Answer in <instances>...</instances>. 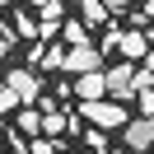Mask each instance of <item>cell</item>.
<instances>
[{
    "mask_svg": "<svg viewBox=\"0 0 154 154\" xmlns=\"http://www.w3.org/2000/svg\"><path fill=\"white\" fill-rule=\"evenodd\" d=\"M84 117L98 126V131H112V126H126L131 117H126L122 103H107V98H98V103H84Z\"/></svg>",
    "mask_w": 154,
    "mask_h": 154,
    "instance_id": "obj_1",
    "label": "cell"
},
{
    "mask_svg": "<svg viewBox=\"0 0 154 154\" xmlns=\"http://www.w3.org/2000/svg\"><path fill=\"white\" fill-rule=\"evenodd\" d=\"M103 79H107V94H112V103L135 98V66H131V61H122V66L103 70Z\"/></svg>",
    "mask_w": 154,
    "mask_h": 154,
    "instance_id": "obj_2",
    "label": "cell"
},
{
    "mask_svg": "<svg viewBox=\"0 0 154 154\" xmlns=\"http://www.w3.org/2000/svg\"><path fill=\"white\" fill-rule=\"evenodd\" d=\"M61 70H70V75H94V70H103V51L98 47H70L66 61H61Z\"/></svg>",
    "mask_w": 154,
    "mask_h": 154,
    "instance_id": "obj_3",
    "label": "cell"
},
{
    "mask_svg": "<svg viewBox=\"0 0 154 154\" xmlns=\"http://www.w3.org/2000/svg\"><path fill=\"white\" fill-rule=\"evenodd\" d=\"M122 131H126V149L131 154H149V145H154V117H135V122H126Z\"/></svg>",
    "mask_w": 154,
    "mask_h": 154,
    "instance_id": "obj_4",
    "label": "cell"
},
{
    "mask_svg": "<svg viewBox=\"0 0 154 154\" xmlns=\"http://www.w3.org/2000/svg\"><path fill=\"white\" fill-rule=\"evenodd\" d=\"M5 84L19 94V103H38L42 98V79H38V70H10V79Z\"/></svg>",
    "mask_w": 154,
    "mask_h": 154,
    "instance_id": "obj_5",
    "label": "cell"
},
{
    "mask_svg": "<svg viewBox=\"0 0 154 154\" xmlns=\"http://www.w3.org/2000/svg\"><path fill=\"white\" fill-rule=\"evenodd\" d=\"M61 19H66V5H61V0H47L42 14H38V42L42 38H56V33H61Z\"/></svg>",
    "mask_w": 154,
    "mask_h": 154,
    "instance_id": "obj_6",
    "label": "cell"
},
{
    "mask_svg": "<svg viewBox=\"0 0 154 154\" xmlns=\"http://www.w3.org/2000/svg\"><path fill=\"white\" fill-rule=\"evenodd\" d=\"M75 94H79V103H98V98L107 94L103 70H94V75H79V79H75Z\"/></svg>",
    "mask_w": 154,
    "mask_h": 154,
    "instance_id": "obj_7",
    "label": "cell"
},
{
    "mask_svg": "<svg viewBox=\"0 0 154 154\" xmlns=\"http://www.w3.org/2000/svg\"><path fill=\"white\" fill-rule=\"evenodd\" d=\"M117 51H122L126 61H145V51H149V38H145L140 28H131V33H122V38H117Z\"/></svg>",
    "mask_w": 154,
    "mask_h": 154,
    "instance_id": "obj_8",
    "label": "cell"
},
{
    "mask_svg": "<svg viewBox=\"0 0 154 154\" xmlns=\"http://www.w3.org/2000/svg\"><path fill=\"white\" fill-rule=\"evenodd\" d=\"M79 14H84V28H98V23H107V5L103 0H84V5H79Z\"/></svg>",
    "mask_w": 154,
    "mask_h": 154,
    "instance_id": "obj_9",
    "label": "cell"
},
{
    "mask_svg": "<svg viewBox=\"0 0 154 154\" xmlns=\"http://www.w3.org/2000/svg\"><path fill=\"white\" fill-rule=\"evenodd\" d=\"M61 61H66V47H42L38 70H61Z\"/></svg>",
    "mask_w": 154,
    "mask_h": 154,
    "instance_id": "obj_10",
    "label": "cell"
},
{
    "mask_svg": "<svg viewBox=\"0 0 154 154\" xmlns=\"http://www.w3.org/2000/svg\"><path fill=\"white\" fill-rule=\"evenodd\" d=\"M38 131H42L38 112H33V107H23V112H19V135H38Z\"/></svg>",
    "mask_w": 154,
    "mask_h": 154,
    "instance_id": "obj_11",
    "label": "cell"
},
{
    "mask_svg": "<svg viewBox=\"0 0 154 154\" xmlns=\"http://www.w3.org/2000/svg\"><path fill=\"white\" fill-rule=\"evenodd\" d=\"M14 107H19V94H14L10 84H0V117H10Z\"/></svg>",
    "mask_w": 154,
    "mask_h": 154,
    "instance_id": "obj_12",
    "label": "cell"
},
{
    "mask_svg": "<svg viewBox=\"0 0 154 154\" xmlns=\"http://www.w3.org/2000/svg\"><path fill=\"white\" fill-rule=\"evenodd\" d=\"M61 38H66L70 47H84V23H75V19H70L66 28H61Z\"/></svg>",
    "mask_w": 154,
    "mask_h": 154,
    "instance_id": "obj_13",
    "label": "cell"
},
{
    "mask_svg": "<svg viewBox=\"0 0 154 154\" xmlns=\"http://www.w3.org/2000/svg\"><path fill=\"white\" fill-rule=\"evenodd\" d=\"M42 131H47V135H61V131H66V117H61V112H47V117H42Z\"/></svg>",
    "mask_w": 154,
    "mask_h": 154,
    "instance_id": "obj_14",
    "label": "cell"
},
{
    "mask_svg": "<svg viewBox=\"0 0 154 154\" xmlns=\"http://www.w3.org/2000/svg\"><path fill=\"white\" fill-rule=\"evenodd\" d=\"M135 107H140V117H154V89H140L135 94Z\"/></svg>",
    "mask_w": 154,
    "mask_h": 154,
    "instance_id": "obj_15",
    "label": "cell"
},
{
    "mask_svg": "<svg viewBox=\"0 0 154 154\" xmlns=\"http://www.w3.org/2000/svg\"><path fill=\"white\" fill-rule=\"evenodd\" d=\"M14 28H19V38H38V19H28V14H14Z\"/></svg>",
    "mask_w": 154,
    "mask_h": 154,
    "instance_id": "obj_16",
    "label": "cell"
},
{
    "mask_svg": "<svg viewBox=\"0 0 154 154\" xmlns=\"http://www.w3.org/2000/svg\"><path fill=\"white\" fill-rule=\"evenodd\" d=\"M84 140H89V149H94V154L107 149V135H103V131H84Z\"/></svg>",
    "mask_w": 154,
    "mask_h": 154,
    "instance_id": "obj_17",
    "label": "cell"
},
{
    "mask_svg": "<svg viewBox=\"0 0 154 154\" xmlns=\"http://www.w3.org/2000/svg\"><path fill=\"white\" fill-rule=\"evenodd\" d=\"M28 154H56V145H51V140H38V135H33V140H28Z\"/></svg>",
    "mask_w": 154,
    "mask_h": 154,
    "instance_id": "obj_18",
    "label": "cell"
},
{
    "mask_svg": "<svg viewBox=\"0 0 154 154\" xmlns=\"http://www.w3.org/2000/svg\"><path fill=\"white\" fill-rule=\"evenodd\" d=\"M117 38H122V28H117V23H107V33H103V51H112Z\"/></svg>",
    "mask_w": 154,
    "mask_h": 154,
    "instance_id": "obj_19",
    "label": "cell"
},
{
    "mask_svg": "<svg viewBox=\"0 0 154 154\" xmlns=\"http://www.w3.org/2000/svg\"><path fill=\"white\" fill-rule=\"evenodd\" d=\"M140 89H154V75H149V70H135V94H140Z\"/></svg>",
    "mask_w": 154,
    "mask_h": 154,
    "instance_id": "obj_20",
    "label": "cell"
},
{
    "mask_svg": "<svg viewBox=\"0 0 154 154\" xmlns=\"http://www.w3.org/2000/svg\"><path fill=\"white\" fill-rule=\"evenodd\" d=\"M103 5H107V14H117V10H131L135 0H103Z\"/></svg>",
    "mask_w": 154,
    "mask_h": 154,
    "instance_id": "obj_21",
    "label": "cell"
},
{
    "mask_svg": "<svg viewBox=\"0 0 154 154\" xmlns=\"http://www.w3.org/2000/svg\"><path fill=\"white\" fill-rule=\"evenodd\" d=\"M145 70H149V75H154V51H145Z\"/></svg>",
    "mask_w": 154,
    "mask_h": 154,
    "instance_id": "obj_22",
    "label": "cell"
},
{
    "mask_svg": "<svg viewBox=\"0 0 154 154\" xmlns=\"http://www.w3.org/2000/svg\"><path fill=\"white\" fill-rule=\"evenodd\" d=\"M140 19H145V23H149V19H154V0H149V10H145V14H140Z\"/></svg>",
    "mask_w": 154,
    "mask_h": 154,
    "instance_id": "obj_23",
    "label": "cell"
},
{
    "mask_svg": "<svg viewBox=\"0 0 154 154\" xmlns=\"http://www.w3.org/2000/svg\"><path fill=\"white\" fill-rule=\"evenodd\" d=\"M61 5H84V0H61Z\"/></svg>",
    "mask_w": 154,
    "mask_h": 154,
    "instance_id": "obj_24",
    "label": "cell"
},
{
    "mask_svg": "<svg viewBox=\"0 0 154 154\" xmlns=\"http://www.w3.org/2000/svg\"><path fill=\"white\" fill-rule=\"evenodd\" d=\"M5 5H14V0H0V10H5Z\"/></svg>",
    "mask_w": 154,
    "mask_h": 154,
    "instance_id": "obj_25",
    "label": "cell"
},
{
    "mask_svg": "<svg viewBox=\"0 0 154 154\" xmlns=\"http://www.w3.org/2000/svg\"><path fill=\"white\" fill-rule=\"evenodd\" d=\"M33 5H38V10H42V5H47V0H33Z\"/></svg>",
    "mask_w": 154,
    "mask_h": 154,
    "instance_id": "obj_26",
    "label": "cell"
},
{
    "mask_svg": "<svg viewBox=\"0 0 154 154\" xmlns=\"http://www.w3.org/2000/svg\"><path fill=\"white\" fill-rule=\"evenodd\" d=\"M14 154H28V149H14Z\"/></svg>",
    "mask_w": 154,
    "mask_h": 154,
    "instance_id": "obj_27",
    "label": "cell"
},
{
    "mask_svg": "<svg viewBox=\"0 0 154 154\" xmlns=\"http://www.w3.org/2000/svg\"><path fill=\"white\" fill-rule=\"evenodd\" d=\"M149 154H154V145H149Z\"/></svg>",
    "mask_w": 154,
    "mask_h": 154,
    "instance_id": "obj_28",
    "label": "cell"
}]
</instances>
